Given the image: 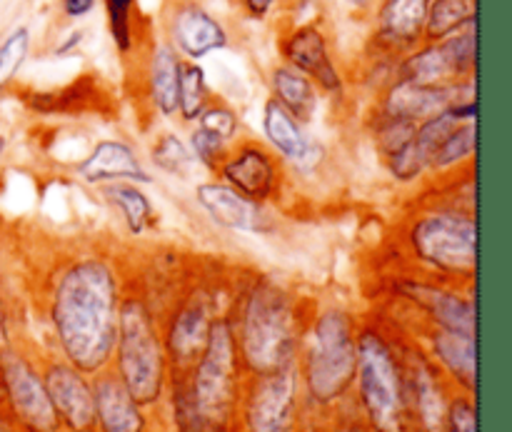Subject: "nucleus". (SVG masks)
<instances>
[{"label": "nucleus", "instance_id": "nucleus-1", "mask_svg": "<svg viewBox=\"0 0 512 432\" xmlns=\"http://www.w3.org/2000/svg\"><path fill=\"white\" fill-rule=\"evenodd\" d=\"M118 283L100 260L73 263L58 278L50 303V325L65 363L98 375L113 360L118 338Z\"/></svg>", "mask_w": 512, "mask_h": 432}, {"label": "nucleus", "instance_id": "nucleus-2", "mask_svg": "<svg viewBox=\"0 0 512 432\" xmlns=\"http://www.w3.org/2000/svg\"><path fill=\"white\" fill-rule=\"evenodd\" d=\"M235 343L243 368L250 375H270L295 365L300 348L298 315L288 293L270 283L250 290L240 315Z\"/></svg>", "mask_w": 512, "mask_h": 432}, {"label": "nucleus", "instance_id": "nucleus-3", "mask_svg": "<svg viewBox=\"0 0 512 432\" xmlns=\"http://www.w3.org/2000/svg\"><path fill=\"white\" fill-rule=\"evenodd\" d=\"M358 333L345 310H325L303 338L300 388L315 405H333L355 383Z\"/></svg>", "mask_w": 512, "mask_h": 432}, {"label": "nucleus", "instance_id": "nucleus-4", "mask_svg": "<svg viewBox=\"0 0 512 432\" xmlns=\"http://www.w3.org/2000/svg\"><path fill=\"white\" fill-rule=\"evenodd\" d=\"M115 375L140 408L160 403L168 388V353L143 300L128 298L118 310V338L113 348Z\"/></svg>", "mask_w": 512, "mask_h": 432}, {"label": "nucleus", "instance_id": "nucleus-5", "mask_svg": "<svg viewBox=\"0 0 512 432\" xmlns=\"http://www.w3.org/2000/svg\"><path fill=\"white\" fill-rule=\"evenodd\" d=\"M240 368L235 325L228 318H215L203 353L185 375L195 413L208 432L230 430L238 408Z\"/></svg>", "mask_w": 512, "mask_h": 432}, {"label": "nucleus", "instance_id": "nucleus-6", "mask_svg": "<svg viewBox=\"0 0 512 432\" xmlns=\"http://www.w3.org/2000/svg\"><path fill=\"white\" fill-rule=\"evenodd\" d=\"M355 385L370 430L410 432L403 360L378 330H363L358 335Z\"/></svg>", "mask_w": 512, "mask_h": 432}, {"label": "nucleus", "instance_id": "nucleus-7", "mask_svg": "<svg viewBox=\"0 0 512 432\" xmlns=\"http://www.w3.org/2000/svg\"><path fill=\"white\" fill-rule=\"evenodd\" d=\"M415 250L420 258L443 273L473 275L478 258V228L475 220L458 213H433L413 228Z\"/></svg>", "mask_w": 512, "mask_h": 432}, {"label": "nucleus", "instance_id": "nucleus-8", "mask_svg": "<svg viewBox=\"0 0 512 432\" xmlns=\"http://www.w3.org/2000/svg\"><path fill=\"white\" fill-rule=\"evenodd\" d=\"M0 378L5 388V403L25 432H60V420L50 403L43 373L23 353L13 348L0 350Z\"/></svg>", "mask_w": 512, "mask_h": 432}, {"label": "nucleus", "instance_id": "nucleus-9", "mask_svg": "<svg viewBox=\"0 0 512 432\" xmlns=\"http://www.w3.org/2000/svg\"><path fill=\"white\" fill-rule=\"evenodd\" d=\"M298 365L270 375H255L243 403L245 432H293L298 420Z\"/></svg>", "mask_w": 512, "mask_h": 432}, {"label": "nucleus", "instance_id": "nucleus-10", "mask_svg": "<svg viewBox=\"0 0 512 432\" xmlns=\"http://www.w3.org/2000/svg\"><path fill=\"white\" fill-rule=\"evenodd\" d=\"M405 400H408L410 432H445L450 395L438 368L425 355L413 353L403 363Z\"/></svg>", "mask_w": 512, "mask_h": 432}, {"label": "nucleus", "instance_id": "nucleus-11", "mask_svg": "<svg viewBox=\"0 0 512 432\" xmlns=\"http://www.w3.org/2000/svg\"><path fill=\"white\" fill-rule=\"evenodd\" d=\"M43 380L60 425L68 432H93L95 400L88 375L65 360H50L43 370Z\"/></svg>", "mask_w": 512, "mask_h": 432}, {"label": "nucleus", "instance_id": "nucleus-12", "mask_svg": "<svg viewBox=\"0 0 512 432\" xmlns=\"http://www.w3.org/2000/svg\"><path fill=\"white\" fill-rule=\"evenodd\" d=\"M213 320L215 315L210 310V303L205 298H200V295L190 298L175 313V318L170 320L168 338L163 343L165 353H168V365H173V370H178V375H188L195 360L200 358L205 343H208Z\"/></svg>", "mask_w": 512, "mask_h": 432}, {"label": "nucleus", "instance_id": "nucleus-13", "mask_svg": "<svg viewBox=\"0 0 512 432\" xmlns=\"http://www.w3.org/2000/svg\"><path fill=\"white\" fill-rule=\"evenodd\" d=\"M95 430L100 432H145L148 418L115 373H98L93 380Z\"/></svg>", "mask_w": 512, "mask_h": 432}, {"label": "nucleus", "instance_id": "nucleus-14", "mask_svg": "<svg viewBox=\"0 0 512 432\" xmlns=\"http://www.w3.org/2000/svg\"><path fill=\"white\" fill-rule=\"evenodd\" d=\"M78 175L85 183H150L135 150L120 140H100L93 153L78 165Z\"/></svg>", "mask_w": 512, "mask_h": 432}, {"label": "nucleus", "instance_id": "nucleus-15", "mask_svg": "<svg viewBox=\"0 0 512 432\" xmlns=\"http://www.w3.org/2000/svg\"><path fill=\"white\" fill-rule=\"evenodd\" d=\"M173 40L190 60L205 58L228 45L223 25L195 3H185L173 15Z\"/></svg>", "mask_w": 512, "mask_h": 432}, {"label": "nucleus", "instance_id": "nucleus-16", "mask_svg": "<svg viewBox=\"0 0 512 432\" xmlns=\"http://www.w3.org/2000/svg\"><path fill=\"white\" fill-rule=\"evenodd\" d=\"M403 293L408 295L413 303H418L435 328L453 330V333L475 335V303L470 298H463L450 290L430 288V285H405Z\"/></svg>", "mask_w": 512, "mask_h": 432}, {"label": "nucleus", "instance_id": "nucleus-17", "mask_svg": "<svg viewBox=\"0 0 512 432\" xmlns=\"http://www.w3.org/2000/svg\"><path fill=\"white\" fill-rule=\"evenodd\" d=\"M198 203L203 205L205 213L228 230H253L263 228V215L255 200L245 198L238 190L230 188L228 183H203L198 185Z\"/></svg>", "mask_w": 512, "mask_h": 432}, {"label": "nucleus", "instance_id": "nucleus-18", "mask_svg": "<svg viewBox=\"0 0 512 432\" xmlns=\"http://www.w3.org/2000/svg\"><path fill=\"white\" fill-rule=\"evenodd\" d=\"M285 58L290 60L295 70L310 75L315 83L323 85L328 93H338L340 85H343L333 60L328 58V45H325L323 33L313 25H305L290 35L288 43H285Z\"/></svg>", "mask_w": 512, "mask_h": 432}, {"label": "nucleus", "instance_id": "nucleus-19", "mask_svg": "<svg viewBox=\"0 0 512 432\" xmlns=\"http://www.w3.org/2000/svg\"><path fill=\"white\" fill-rule=\"evenodd\" d=\"M223 178L230 188L250 200H265L275 188V165L270 155L258 145H245L223 165Z\"/></svg>", "mask_w": 512, "mask_h": 432}, {"label": "nucleus", "instance_id": "nucleus-20", "mask_svg": "<svg viewBox=\"0 0 512 432\" xmlns=\"http://www.w3.org/2000/svg\"><path fill=\"white\" fill-rule=\"evenodd\" d=\"M430 355L445 375L455 380L465 395L475 393L478 385V365H475V335L453 333V330L435 328L430 335Z\"/></svg>", "mask_w": 512, "mask_h": 432}, {"label": "nucleus", "instance_id": "nucleus-21", "mask_svg": "<svg viewBox=\"0 0 512 432\" xmlns=\"http://www.w3.org/2000/svg\"><path fill=\"white\" fill-rule=\"evenodd\" d=\"M455 90L458 88H453V85H415L403 80L390 93L388 115L413 120V123L420 118L428 120L448 110L453 103H458Z\"/></svg>", "mask_w": 512, "mask_h": 432}, {"label": "nucleus", "instance_id": "nucleus-22", "mask_svg": "<svg viewBox=\"0 0 512 432\" xmlns=\"http://www.w3.org/2000/svg\"><path fill=\"white\" fill-rule=\"evenodd\" d=\"M263 128L268 140L273 143V148L280 150V153L288 160H293V163L310 165L313 163V155H320L318 145H313L305 138L298 120H295L275 98H270L268 103H265Z\"/></svg>", "mask_w": 512, "mask_h": 432}, {"label": "nucleus", "instance_id": "nucleus-23", "mask_svg": "<svg viewBox=\"0 0 512 432\" xmlns=\"http://www.w3.org/2000/svg\"><path fill=\"white\" fill-rule=\"evenodd\" d=\"M150 95L165 118H173L180 105V60L170 45H160L150 63Z\"/></svg>", "mask_w": 512, "mask_h": 432}, {"label": "nucleus", "instance_id": "nucleus-24", "mask_svg": "<svg viewBox=\"0 0 512 432\" xmlns=\"http://www.w3.org/2000/svg\"><path fill=\"white\" fill-rule=\"evenodd\" d=\"M275 100L293 115L298 123H308L318 105L313 80L295 68H278L273 73Z\"/></svg>", "mask_w": 512, "mask_h": 432}, {"label": "nucleus", "instance_id": "nucleus-25", "mask_svg": "<svg viewBox=\"0 0 512 432\" xmlns=\"http://www.w3.org/2000/svg\"><path fill=\"white\" fill-rule=\"evenodd\" d=\"M433 0H385L380 13L383 35L393 43H413L423 33L425 15Z\"/></svg>", "mask_w": 512, "mask_h": 432}, {"label": "nucleus", "instance_id": "nucleus-26", "mask_svg": "<svg viewBox=\"0 0 512 432\" xmlns=\"http://www.w3.org/2000/svg\"><path fill=\"white\" fill-rule=\"evenodd\" d=\"M475 23V0H433L425 15L423 33L430 40H445Z\"/></svg>", "mask_w": 512, "mask_h": 432}, {"label": "nucleus", "instance_id": "nucleus-27", "mask_svg": "<svg viewBox=\"0 0 512 432\" xmlns=\"http://www.w3.org/2000/svg\"><path fill=\"white\" fill-rule=\"evenodd\" d=\"M108 200L118 205L130 233L140 235L148 230L150 220H153V208H150L148 198L135 188V183H113L108 188Z\"/></svg>", "mask_w": 512, "mask_h": 432}, {"label": "nucleus", "instance_id": "nucleus-28", "mask_svg": "<svg viewBox=\"0 0 512 432\" xmlns=\"http://www.w3.org/2000/svg\"><path fill=\"white\" fill-rule=\"evenodd\" d=\"M208 108V88H205V73L195 63H180V105L178 113L185 120H198L200 113Z\"/></svg>", "mask_w": 512, "mask_h": 432}, {"label": "nucleus", "instance_id": "nucleus-29", "mask_svg": "<svg viewBox=\"0 0 512 432\" xmlns=\"http://www.w3.org/2000/svg\"><path fill=\"white\" fill-rule=\"evenodd\" d=\"M150 153H153L150 155L153 163L170 175H185L193 165V153L185 148V143L175 133L160 135Z\"/></svg>", "mask_w": 512, "mask_h": 432}, {"label": "nucleus", "instance_id": "nucleus-30", "mask_svg": "<svg viewBox=\"0 0 512 432\" xmlns=\"http://www.w3.org/2000/svg\"><path fill=\"white\" fill-rule=\"evenodd\" d=\"M30 50V30L25 25L15 28L8 38L0 43V93L8 88L10 80L18 75L20 65L25 63Z\"/></svg>", "mask_w": 512, "mask_h": 432}, {"label": "nucleus", "instance_id": "nucleus-31", "mask_svg": "<svg viewBox=\"0 0 512 432\" xmlns=\"http://www.w3.org/2000/svg\"><path fill=\"white\" fill-rule=\"evenodd\" d=\"M473 153H475V123L458 125V128L448 135V140L438 148L430 168H448V165H455L460 163V160L470 158Z\"/></svg>", "mask_w": 512, "mask_h": 432}, {"label": "nucleus", "instance_id": "nucleus-32", "mask_svg": "<svg viewBox=\"0 0 512 432\" xmlns=\"http://www.w3.org/2000/svg\"><path fill=\"white\" fill-rule=\"evenodd\" d=\"M105 10H108V25L115 45H118L120 53H130V48H133L135 0H105Z\"/></svg>", "mask_w": 512, "mask_h": 432}, {"label": "nucleus", "instance_id": "nucleus-33", "mask_svg": "<svg viewBox=\"0 0 512 432\" xmlns=\"http://www.w3.org/2000/svg\"><path fill=\"white\" fill-rule=\"evenodd\" d=\"M445 432H478V410L470 395H458L450 400Z\"/></svg>", "mask_w": 512, "mask_h": 432}, {"label": "nucleus", "instance_id": "nucleus-34", "mask_svg": "<svg viewBox=\"0 0 512 432\" xmlns=\"http://www.w3.org/2000/svg\"><path fill=\"white\" fill-rule=\"evenodd\" d=\"M200 128L208 130V133L218 135L228 143L235 133H238V118L230 108H223V105H208V108L200 113Z\"/></svg>", "mask_w": 512, "mask_h": 432}, {"label": "nucleus", "instance_id": "nucleus-35", "mask_svg": "<svg viewBox=\"0 0 512 432\" xmlns=\"http://www.w3.org/2000/svg\"><path fill=\"white\" fill-rule=\"evenodd\" d=\"M190 143H193L195 158H198L200 163L208 165V168L218 165V160L223 158V153H225V140L218 138V135L208 133V130H203V128L195 130L193 138H190Z\"/></svg>", "mask_w": 512, "mask_h": 432}, {"label": "nucleus", "instance_id": "nucleus-36", "mask_svg": "<svg viewBox=\"0 0 512 432\" xmlns=\"http://www.w3.org/2000/svg\"><path fill=\"white\" fill-rule=\"evenodd\" d=\"M95 8V0H63V13L68 18H83Z\"/></svg>", "mask_w": 512, "mask_h": 432}, {"label": "nucleus", "instance_id": "nucleus-37", "mask_svg": "<svg viewBox=\"0 0 512 432\" xmlns=\"http://www.w3.org/2000/svg\"><path fill=\"white\" fill-rule=\"evenodd\" d=\"M275 0H245V10H248L253 18H265Z\"/></svg>", "mask_w": 512, "mask_h": 432}, {"label": "nucleus", "instance_id": "nucleus-38", "mask_svg": "<svg viewBox=\"0 0 512 432\" xmlns=\"http://www.w3.org/2000/svg\"><path fill=\"white\" fill-rule=\"evenodd\" d=\"M80 40H83V33H80V30H75V33H70V38L65 40V43L60 45L58 50H55V55H68L70 50H75V48H78V43H80Z\"/></svg>", "mask_w": 512, "mask_h": 432}, {"label": "nucleus", "instance_id": "nucleus-39", "mask_svg": "<svg viewBox=\"0 0 512 432\" xmlns=\"http://www.w3.org/2000/svg\"><path fill=\"white\" fill-rule=\"evenodd\" d=\"M0 403H5V388H3V378H0Z\"/></svg>", "mask_w": 512, "mask_h": 432}, {"label": "nucleus", "instance_id": "nucleus-40", "mask_svg": "<svg viewBox=\"0 0 512 432\" xmlns=\"http://www.w3.org/2000/svg\"><path fill=\"white\" fill-rule=\"evenodd\" d=\"M353 5H358V8H363V5H368V0H350Z\"/></svg>", "mask_w": 512, "mask_h": 432}, {"label": "nucleus", "instance_id": "nucleus-41", "mask_svg": "<svg viewBox=\"0 0 512 432\" xmlns=\"http://www.w3.org/2000/svg\"><path fill=\"white\" fill-rule=\"evenodd\" d=\"M3 150H5V138L0 135V155H3Z\"/></svg>", "mask_w": 512, "mask_h": 432}, {"label": "nucleus", "instance_id": "nucleus-42", "mask_svg": "<svg viewBox=\"0 0 512 432\" xmlns=\"http://www.w3.org/2000/svg\"><path fill=\"white\" fill-rule=\"evenodd\" d=\"M0 432H10L8 428H5V425H0Z\"/></svg>", "mask_w": 512, "mask_h": 432}]
</instances>
